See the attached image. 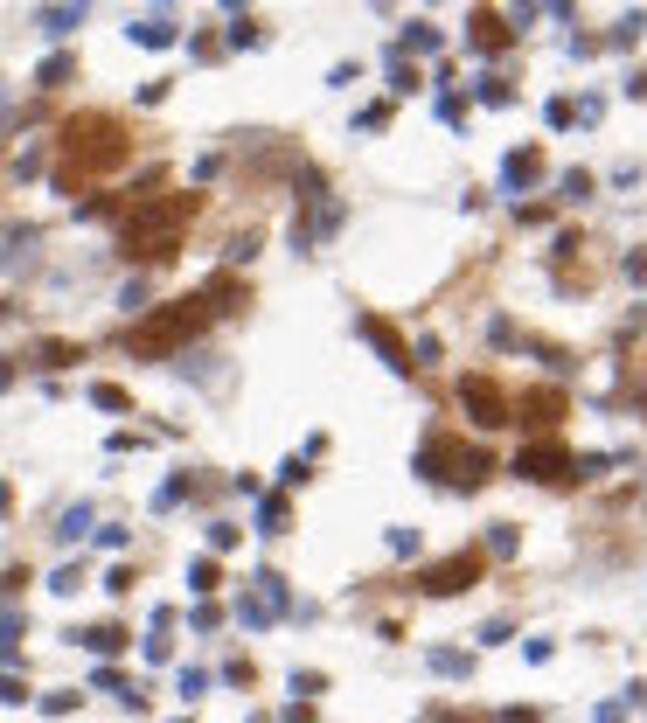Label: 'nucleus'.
Instances as JSON below:
<instances>
[{"mask_svg":"<svg viewBox=\"0 0 647 723\" xmlns=\"http://www.w3.org/2000/svg\"><path fill=\"white\" fill-rule=\"evenodd\" d=\"M230 299H237V279H209L202 292H188V299H167L161 313H147V320L126 334V355L161 362V355H174V348H188L216 313H230Z\"/></svg>","mask_w":647,"mask_h":723,"instance_id":"nucleus-1","label":"nucleus"},{"mask_svg":"<svg viewBox=\"0 0 647 723\" xmlns=\"http://www.w3.org/2000/svg\"><path fill=\"white\" fill-rule=\"evenodd\" d=\"M126 160H133V140H126V126L112 112L63 119V188H70V174H112Z\"/></svg>","mask_w":647,"mask_h":723,"instance_id":"nucleus-2","label":"nucleus"},{"mask_svg":"<svg viewBox=\"0 0 647 723\" xmlns=\"http://www.w3.org/2000/svg\"><path fill=\"white\" fill-rule=\"evenodd\" d=\"M188 216H195V195H147V202L126 216V230H119L126 258H140V265H167V258L181 251Z\"/></svg>","mask_w":647,"mask_h":723,"instance_id":"nucleus-3","label":"nucleus"},{"mask_svg":"<svg viewBox=\"0 0 647 723\" xmlns=\"http://www.w3.org/2000/svg\"><path fill=\"white\" fill-rule=\"evenodd\" d=\"M425 459H432V466H453V480H474V473H487V452H474V445H453V438H432V445H425Z\"/></svg>","mask_w":647,"mask_h":723,"instance_id":"nucleus-4","label":"nucleus"},{"mask_svg":"<svg viewBox=\"0 0 647 723\" xmlns=\"http://www.w3.org/2000/svg\"><path fill=\"white\" fill-rule=\"evenodd\" d=\"M522 473H529V480H571V452H564V445H529V452H522Z\"/></svg>","mask_w":647,"mask_h":723,"instance_id":"nucleus-5","label":"nucleus"},{"mask_svg":"<svg viewBox=\"0 0 647 723\" xmlns=\"http://www.w3.org/2000/svg\"><path fill=\"white\" fill-rule=\"evenodd\" d=\"M481 578V557H453V564H432L425 571V591H460V584Z\"/></svg>","mask_w":647,"mask_h":723,"instance_id":"nucleus-6","label":"nucleus"},{"mask_svg":"<svg viewBox=\"0 0 647 723\" xmlns=\"http://www.w3.org/2000/svg\"><path fill=\"white\" fill-rule=\"evenodd\" d=\"M467 411H474L481 425H508V404H501V390H494V383H481V376L467 383Z\"/></svg>","mask_w":647,"mask_h":723,"instance_id":"nucleus-7","label":"nucleus"},{"mask_svg":"<svg viewBox=\"0 0 647 723\" xmlns=\"http://www.w3.org/2000/svg\"><path fill=\"white\" fill-rule=\"evenodd\" d=\"M133 42H140V49H167V42H174V28H167V21H140V28H133Z\"/></svg>","mask_w":647,"mask_h":723,"instance_id":"nucleus-8","label":"nucleus"},{"mask_svg":"<svg viewBox=\"0 0 647 723\" xmlns=\"http://www.w3.org/2000/svg\"><path fill=\"white\" fill-rule=\"evenodd\" d=\"M70 70H77L70 56H49V63H42V91H56V84H70Z\"/></svg>","mask_w":647,"mask_h":723,"instance_id":"nucleus-9","label":"nucleus"},{"mask_svg":"<svg viewBox=\"0 0 647 723\" xmlns=\"http://www.w3.org/2000/svg\"><path fill=\"white\" fill-rule=\"evenodd\" d=\"M522 411H529V425H557V411H564V404H557V397H529Z\"/></svg>","mask_w":647,"mask_h":723,"instance_id":"nucleus-10","label":"nucleus"},{"mask_svg":"<svg viewBox=\"0 0 647 723\" xmlns=\"http://www.w3.org/2000/svg\"><path fill=\"white\" fill-rule=\"evenodd\" d=\"M84 647H98V654H119V647H126V633H112V626H98V633H84Z\"/></svg>","mask_w":647,"mask_h":723,"instance_id":"nucleus-11","label":"nucleus"},{"mask_svg":"<svg viewBox=\"0 0 647 723\" xmlns=\"http://www.w3.org/2000/svg\"><path fill=\"white\" fill-rule=\"evenodd\" d=\"M0 515H7V487H0Z\"/></svg>","mask_w":647,"mask_h":723,"instance_id":"nucleus-12","label":"nucleus"}]
</instances>
